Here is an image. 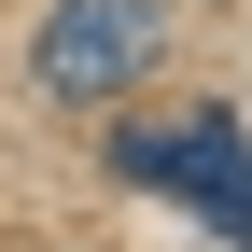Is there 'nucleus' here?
I'll use <instances>...</instances> for the list:
<instances>
[{"mask_svg": "<svg viewBox=\"0 0 252 252\" xmlns=\"http://www.w3.org/2000/svg\"><path fill=\"white\" fill-rule=\"evenodd\" d=\"M154 56H168V0H56L42 42H28V70H42V98H112V84H140Z\"/></svg>", "mask_w": 252, "mask_h": 252, "instance_id": "1", "label": "nucleus"}, {"mask_svg": "<svg viewBox=\"0 0 252 252\" xmlns=\"http://www.w3.org/2000/svg\"><path fill=\"white\" fill-rule=\"evenodd\" d=\"M112 168L126 182H168L182 210L224 224L238 182H252V140H238V112H140V126H112Z\"/></svg>", "mask_w": 252, "mask_h": 252, "instance_id": "2", "label": "nucleus"}, {"mask_svg": "<svg viewBox=\"0 0 252 252\" xmlns=\"http://www.w3.org/2000/svg\"><path fill=\"white\" fill-rule=\"evenodd\" d=\"M224 224H238V252H252V182H238V210H224Z\"/></svg>", "mask_w": 252, "mask_h": 252, "instance_id": "3", "label": "nucleus"}]
</instances>
